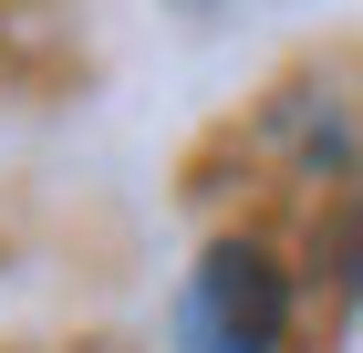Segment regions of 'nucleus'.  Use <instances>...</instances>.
Listing matches in <instances>:
<instances>
[{"label":"nucleus","mask_w":363,"mask_h":353,"mask_svg":"<svg viewBox=\"0 0 363 353\" xmlns=\"http://www.w3.org/2000/svg\"><path fill=\"white\" fill-rule=\"evenodd\" d=\"M280 322H291V281L259 239H218L187 281V312H177L187 353H270Z\"/></svg>","instance_id":"1"}]
</instances>
